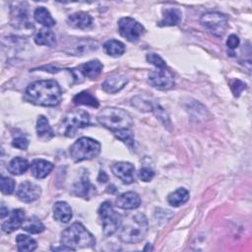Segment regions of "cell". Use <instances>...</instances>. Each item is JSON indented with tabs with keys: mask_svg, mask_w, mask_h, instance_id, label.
Segmentation results:
<instances>
[{
	"mask_svg": "<svg viewBox=\"0 0 252 252\" xmlns=\"http://www.w3.org/2000/svg\"><path fill=\"white\" fill-rule=\"evenodd\" d=\"M90 124V115L83 109H75L69 111L61 120L59 131L66 137H73L79 129Z\"/></svg>",
	"mask_w": 252,
	"mask_h": 252,
	"instance_id": "obj_6",
	"label": "cell"
},
{
	"mask_svg": "<svg viewBox=\"0 0 252 252\" xmlns=\"http://www.w3.org/2000/svg\"><path fill=\"white\" fill-rule=\"evenodd\" d=\"M115 137H117L119 140L127 144L129 147H131L134 144V139H133V133L131 129H126V130H121L118 132L114 133Z\"/></svg>",
	"mask_w": 252,
	"mask_h": 252,
	"instance_id": "obj_35",
	"label": "cell"
},
{
	"mask_svg": "<svg viewBox=\"0 0 252 252\" xmlns=\"http://www.w3.org/2000/svg\"><path fill=\"white\" fill-rule=\"evenodd\" d=\"M148 229L149 223L146 216L138 213L129 217L121 226L119 238L125 243H138L145 238Z\"/></svg>",
	"mask_w": 252,
	"mask_h": 252,
	"instance_id": "obj_3",
	"label": "cell"
},
{
	"mask_svg": "<svg viewBox=\"0 0 252 252\" xmlns=\"http://www.w3.org/2000/svg\"><path fill=\"white\" fill-rule=\"evenodd\" d=\"M226 45L231 48L234 49L239 45V38L238 36H236L235 34H230L226 40Z\"/></svg>",
	"mask_w": 252,
	"mask_h": 252,
	"instance_id": "obj_40",
	"label": "cell"
},
{
	"mask_svg": "<svg viewBox=\"0 0 252 252\" xmlns=\"http://www.w3.org/2000/svg\"><path fill=\"white\" fill-rule=\"evenodd\" d=\"M25 220V211L23 209H15L11 212L7 220L2 223V230L6 233H11L22 226Z\"/></svg>",
	"mask_w": 252,
	"mask_h": 252,
	"instance_id": "obj_16",
	"label": "cell"
},
{
	"mask_svg": "<svg viewBox=\"0 0 252 252\" xmlns=\"http://www.w3.org/2000/svg\"><path fill=\"white\" fill-rule=\"evenodd\" d=\"M8 171L14 175H20L27 171L29 168V162L26 158L16 157L8 163Z\"/></svg>",
	"mask_w": 252,
	"mask_h": 252,
	"instance_id": "obj_27",
	"label": "cell"
},
{
	"mask_svg": "<svg viewBox=\"0 0 252 252\" xmlns=\"http://www.w3.org/2000/svg\"><path fill=\"white\" fill-rule=\"evenodd\" d=\"M102 68L103 66L98 60H92L81 65L79 67V71L83 76L88 77L90 79H94L99 76V74L102 71Z\"/></svg>",
	"mask_w": 252,
	"mask_h": 252,
	"instance_id": "obj_23",
	"label": "cell"
},
{
	"mask_svg": "<svg viewBox=\"0 0 252 252\" xmlns=\"http://www.w3.org/2000/svg\"><path fill=\"white\" fill-rule=\"evenodd\" d=\"M97 214L102 226V232L105 236H111L121 226V217L113 209L110 202H103L99 206Z\"/></svg>",
	"mask_w": 252,
	"mask_h": 252,
	"instance_id": "obj_7",
	"label": "cell"
},
{
	"mask_svg": "<svg viewBox=\"0 0 252 252\" xmlns=\"http://www.w3.org/2000/svg\"><path fill=\"white\" fill-rule=\"evenodd\" d=\"M37 137L42 141H49L54 137V132L48 120L43 115H39L36 121Z\"/></svg>",
	"mask_w": 252,
	"mask_h": 252,
	"instance_id": "obj_21",
	"label": "cell"
},
{
	"mask_svg": "<svg viewBox=\"0 0 252 252\" xmlns=\"http://www.w3.org/2000/svg\"><path fill=\"white\" fill-rule=\"evenodd\" d=\"M246 89V85L238 80V79H235L232 83H231V90H232V93L234 94V96H239V94Z\"/></svg>",
	"mask_w": 252,
	"mask_h": 252,
	"instance_id": "obj_38",
	"label": "cell"
},
{
	"mask_svg": "<svg viewBox=\"0 0 252 252\" xmlns=\"http://www.w3.org/2000/svg\"><path fill=\"white\" fill-rule=\"evenodd\" d=\"M147 61L155 65L157 68H166L165 61L156 53H150L147 55Z\"/></svg>",
	"mask_w": 252,
	"mask_h": 252,
	"instance_id": "obj_36",
	"label": "cell"
},
{
	"mask_svg": "<svg viewBox=\"0 0 252 252\" xmlns=\"http://www.w3.org/2000/svg\"><path fill=\"white\" fill-rule=\"evenodd\" d=\"M52 250H55V251H62V250H65V251H75L73 248L65 245V244H62L61 243V246H56V247H52L51 248Z\"/></svg>",
	"mask_w": 252,
	"mask_h": 252,
	"instance_id": "obj_41",
	"label": "cell"
},
{
	"mask_svg": "<svg viewBox=\"0 0 252 252\" xmlns=\"http://www.w3.org/2000/svg\"><path fill=\"white\" fill-rule=\"evenodd\" d=\"M119 33L131 42L137 41L144 32V27L130 17L121 18L118 21Z\"/></svg>",
	"mask_w": 252,
	"mask_h": 252,
	"instance_id": "obj_9",
	"label": "cell"
},
{
	"mask_svg": "<svg viewBox=\"0 0 252 252\" xmlns=\"http://www.w3.org/2000/svg\"><path fill=\"white\" fill-rule=\"evenodd\" d=\"M41 194V188L31 181H24L22 182L16 192V195L19 200L25 203H31L39 198Z\"/></svg>",
	"mask_w": 252,
	"mask_h": 252,
	"instance_id": "obj_11",
	"label": "cell"
},
{
	"mask_svg": "<svg viewBox=\"0 0 252 252\" xmlns=\"http://www.w3.org/2000/svg\"><path fill=\"white\" fill-rule=\"evenodd\" d=\"M26 94L32 102L42 106H55L62 98L60 86L53 80L35 81L27 87Z\"/></svg>",
	"mask_w": 252,
	"mask_h": 252,
	"instance_id": "obj_1",
	"label": "cell"
},
{
	"mask_svg": "<svg viewBox=\"0 0 252 252\" xmlns=\"http://www.w3.org/2000/svg\"><path fill=\"white\" fill-rule=\"evenodd\" d=\"M33 17L37 23L43 25L46 28H51L55 25V20L52 18L49 11L44 7H37L34 10Z\"/></svg>",
	"mask_w": 252,
	"mask_h": 252,
	"instance_id": "obj_25",
	"label": "cell"
},
{
	"mask_svg": "<svg viewBox=\"0 0 252 252\" xmlns=\"http://www.w3.org/2000/svg\"><path fill=\"white\" fill-rule=\"evenodd\" d=\"M107 175H106V173L104 172V171H100L99 172V175H98V177H97V180L99 181V182H105V181H107Z\"/></svg>",
	"mask_w": 252,
	"mask_h": 252,
	"instance_id": "obj_42",
	"label": "cell"
},
{
	"mask_svg": "<svg viewBox=\"0 0 252 252\" xmlns=\"http://www.w3.org/2000/svg\"><path fill=\"white\" fill-rule=\"evenodd\" d=\"M128 83V79L123 74H112L107 77L101 85V88L104 92L108 94H115L122 90L124 86Z\"/></svg>",
	"mask_w": 252,
	"mask_h": 252,
	"instance_id": "obj_15",
	"label": "cell"
},
{
	"mask_svg": "<svg viewBox=\"0 0 252 252\" xmlns=\"http://www.w3.org/2000/svg\"><path fill=\"white\" fill-rule=\"evenodd\" d=\"M96 46H97V43L95 41H93L90 39L82 40V41H79L77 45L74 47V53L83 54V53L96 49Z\"/></svg>",
	"mask_w": 252,
	"mask_h": 252,
	"instance_id": "obj_33",
	"label": "cell"
},
{
	"mask_svg": "<svg viewBox=\"0 0 252 252\" xmlns=\"http://www.w3.org/2000/svg\"><path fill=\"white\" fill-rule=\"evenodd\" d=\"M131 101H132V105L135 106L136 108H138L140 111L147 112V111H153V109H154L155 103L151 102L150 100H148L140 95L133 97Z\"/></svg>",
	"mask_w": 252,
	"mask_h": 252,
	"instance_id": "obj_32",
	"label": "cell"
},
{
	"mask_svg": "<svg viewBox=\"0 0 252 252\" xmlns=\"http://www.w3.org/2000/svg\"><path fill=\"white\" fill-rule=\"evenodd\" d=\"M149 83L158 90H169L174 86L171 73L166 68H157L149 74Z\"/></svg>",
	"mask_w": 252,
	"mask_h": 252,
	"instance_id": "obj_10",
	"label": "cell"
},
{
	"mask_svg": "<svg viewBox=\"0 0 252 252\" xmlns=\"http://www.w3.org/2000/svg\"><path fill=\"white\" fill-rule=\"evenodd\" d=\"M60 242L76 250L93 247L95 244V239L81 222H74L61 232Z\"/></svg>",
	"mask_w": 252,
	"mask_h": 252,
	"instance_id": "obj_4",
	"label": "cell"
},
{
	"mask_svg": "<svg viewBox=\"0 0 252 252\" xmlns=\"http://www.w3.org/2000/svg\"><path fill=\"white\" fill-rule=\"evenodd\" d=\"M73 102L75 104H83V105H88L92 107H98V101L97 99L89 92H81L80 94H76L73 97Z\"/></svg>",
	"mask_w": 252,
	"mask_h": 252,
	"instance_id": "obj_31",
	"label": "cell"
},
{
	"mask_svg": "<svg viewBox=\"0 0 252 252\" xmlns=\"http://www.w3.org/2000/svg\"><path fill=\"white\" fill-rule=\"evenodd\" d=\"M16 243L19 251H33L37 246L36 241L26 234H19L16 238Z\"/></svg>",
	"mask_w": 252,
	"mask_h": 252,
	"instance_id": "obj_30",
	"label": "cell"
},
{
	"mask_svg": "<svg viewBox=\"0 0 252 252\" xmlns=\"http://www.w3.org/2000/svg\"><path fill=\"white\" fill-rule=\"evenodd\" d=\"M70 157L75 162L90 160L96 158L100 153V144L89 137L78 139L70 147Z\"/></svg>",
	"mask_w": 252,
	"mask_h": 252,
	"instance_id": "obj_5",
	"label": "cell"
},
{
	"mask_svg": "<svg viewBox=\"0 0 252 252\" xmlns=\"http://www.w3.org/2000/svg\"><path fill=\"white\" fill-rule=\"evenodd\" d=\"M71 193L75 196L82 197L84 199H89L94 193H95V187L92 185L89 176L86 172L82 174L77 181H75Z\"/></svg>",
	"mask_w": 252,
	"mask_h": 252,
	"instance_id": "obj_13",
	"label": "cell"
},
{
	"mask_svg": "<svg viewBox=\"0 0 252 252\" xmlns=\"http://www.w3.org/2000/svg\"><path fill=\"white\" fill-rule=\"evenodd\" d=\"M12 146L20 150H26L29 147V141L25 137H17L13 140Z\"/></svg>",
	"mask_w": 252,
	"mask_h": 252,
	"instance_id": "obj_39",
	"label": "cell"
},
{
	"mask_svg": "<svg viewBox=\"0 0 252 252\" xmlns=\"http://www.w3.org/2000/svg\"><path fill=\"white\" fill-rule=\"evenodd\" d=\"M96 119L100 125L113 133L131 129L133 125L131 115L127 111L117 107H104L98 112Z\"/></svg>",
	"mask_w": 252,
	"mask_h": 252,
	"instance_id": "obj_2",
	"label": "cell"
},
{
	"mask_svg": "<svg viewBox=\"0 0 252 252\" xmlns=\"http://www.w3.org/2000/svg\"><path fill=\"white\" fill-rule=\"evenodd\" d=\"M154 175H155L154 170L148 166H143L139 171V178L144 182L151 181L153 179Z\"/></svg>",
	"mask_w": 252,
	"mask_h": 252,
	"instance_id": "obj_37",
	"label": "cell"
},
{
	"mask_svg": "<svg viewBox=\"0 0 252 252\" xmlns=\"http://www.w3.org/2000/svg\"><path fill=\"white\" fill-rule=\"evenodd\" d=\"M112 173L125 184H131L135 181V167L127 161L115 162L111 167Z\"/></svg>",
	"mask_w": 252,
	"mask_h": 252,
	"instance_id": "obj_12",
	"label": "cell"
},
{
	"mask_svg": "<svg viewBox=\"0 0 252 252\" xmlns=\"http://www.w3.org/2000/svg\"><path fill=\"white\" fill-rule=\"evenodd\" d=\"M8 214H9V213H8V209H6L4 205H2V207H1V214H0L1 219H3V218H5L6 216H8Z\"/></svg>",
	"mask_w": 252,
	"mask_h": 252,
	"instance_id": "obj_43",
	"label": "cell"
},
{
	"mask_svg": "<svg viewBox=\"0 0 252 252\" xmlns=\"http://www.w3.org/2000/svg\"><path fill=\"white\" fill-rule=\"evenodd\" d=\"M200 22L212 34L219 37L225 33L228 27L226 16L220 12L205 13L202 15Z\"/></svg>",
	"mask_w": 252,
	"mask_h": 252,
	"instance_id": "obj_8",
	"label": "cell"
},
{
	"mask_svg": "<svg viewBox=\"0 0 252 252\" xmlns=\"http://www.w3.org/2000/svg\"><path fill=\"white\" fill-rule=\"evenodd\" d=\"M53 165L45 159H34L31 164V172L33 177L41 179L46 177L52 170Z\"/></svg>",
	"mask_w": 252,
	"mask_h": 252,
	"instance_id": "obj_20",
	"label": "cell"
},
{
	"mask_svg": "<svg viewBox=\"0 0 252 252\" xmlns=\"http://www.w3.org/2000/svg\"><path fill=\"white\" fill-rule=\"evenodd\" d=\"M72 209L68 203L64 201H58L53 205V217L57 221L61 223H67L72 219Z\"/></svg>",
	"mask_w": 252,
	"mask_h": 252,
	"instance_id": "obj_18",
	"label": "cell"
},
{
	"mask_svg": "<svg viewBox=\"0 0 252 252\" xmlns=\"http://www.w3.org/2000/svg\"><path fill=\"white\" fill-rule=\"evenodd\" d=\"M189 199V192L185 188H178L167 196V202L172 207H179Z\"/></svg>",
	"mask_w": 252,
	"mask_h": 252,
	"instance_id": "obj_24",
	"label": "cell"
},
{
	"mask_svg": "<svg viewBox=\"0 0 252 252\" xmlns=\"http://www.w3.org/2000/svg\"><path fill=\"white\" fill-rule=\"evenodd\" d=\"M181 21V12L177 8H167L162 13V19L158 22L159 27L176 26Z\"/></svg>",
	"mask_w": 252,
	"mask_h": 252,
	"instance_id": "obj_22",
	"label": "cell"
},
{
	"mask_svg": "<svg viewBox=\"0 0 252 252\" xmlns=\"http://www.w3.org/2000/svg\"><path fill=\"white\" fill-rule=\"evenodd\" d=\"M141 204V198L136 192H125L119 195L115 200V205L123 210L137 209Z\"/></svg>",
	"mask_w": 252,
	"mask_h": 252,
	"instance_id": "obj_17",
	"label": "cell"
},
{
	"mask_svg": "<svg viewBox=\"0 0 252 252\" xmlns=\"http://www.w3.org/2000/svg\"><path fill=\"white\" fill-rule=\"evenodd\" d=\"M34 41L38 45H46V46H53L56 42L55 34L52 31L46 29L40 30L34 36Z\"/></svg>",
	"mask_w": 252,
	"mask_h": 252,
	"instance_id": "obj_26",
	"label": "cell"
},
{
	"mask_svg": "<svg viewBox=\"0 0 252 252\" xmlns=\"http://www.w3.org/2000/svg\"><path fill=\"white\" fill-rule=\"evenodd\" d=\"M92 17L86 12H76L70 15L67 19V23L69 24V26L81 30L90 28L92 25Z\"/></svg>",
	"mask_w": 252,
	"mask_h": 252,
	"instance_id": "obj_19",
	"label": "cell"
},
{
	"mask_svg": "<svg viewBox=\"0 0 252 252\" xmlns=\"http://www.w3.org/2000/svg\"><path fill=\"white\" fill-rule=\"evenodd\" d=\"M103 49L108 55L117 57L122 55L125 52V45L119 40L110 39L103 44Z\"/></svg>",
	"mask_w": 252,
	"mask_h": 252,
	"instance_id": "obj_29",
	"label": "cell"
},
{
	"mask_svg": "<svg viewBox=\"0 0 252 252\" xmlns=\"http://www.w3.org/2000/svg\"><path fill=\"white\" fill-rule=\"evenodd\" d=\"M22 227L24 230H26L32 234H37L44 230V224L38 218H36L34 216L30 217L29 219L24 220Z\"/></svg>",
	"mask_w": 252,
	"mask_h": 252,
	"instance_id": "obj_28",
	"label": "cell"
},
{
	"mask_svg": "<svg viewBox=\"0 0 252 252\" xmlns=\"http://www.w3.org/2000/svg\"><path fill=\"white\" fill-rule=\"evenodd\" d=\"M15 7L11 10V18H12V25L16 28H27L32 27L29 25V17H28V9L26 7V3L20 2L15 3Z\"/></svg>",
	"mask_w": 252,
	"mask_h": 252,
	"instance_id": "obj_14",
	"label": "cell"
},
{
	"mask_svg": "<svg viewBox=\"0 0 252 252\" xmlns=\"http://www.w3.org/2000/svg\"><path fill=\"white\" fill-rule=\"evenodd\" d=\"M0 188L3 194L10 195L14 192L15 189V181L7 176H1L0 179Z\"/></svg>",
	"mask_w": 252,
	"mask_h": 252,
	"instance_id": "obj_34",
	"label": "cell"
}]
</instances>
